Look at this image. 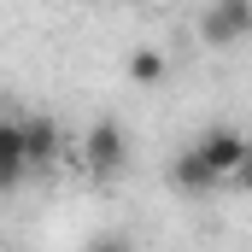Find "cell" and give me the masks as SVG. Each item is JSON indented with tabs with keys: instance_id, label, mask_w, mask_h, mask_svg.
<instances>
[{
	"instance_id": "obj_1",
	"label": "cell",
	"mask_w": 252,
	"mask_h": 252,
	"mask_svg": "<svg viewBox=\"0 0 252 252\" xmlns=\"http://www.w3.org/2000/svg\"><path fill=\"white\" fill-rule=\"evenodd\" d=\"M124 158H129V141H124V129L112 124V118H100V124L82 135V164H88L94 182H112L124 170Z\"/></svg>"
},
{
	"instance_id": "obj_2",
	"label": "cell",
	"mask_w": 252,
	"mask_h": 252,
	"mask_svg": "<svg viewBox=\"0 0 252 252\" xmlns=\"http://www.w3.org/2000/svg\"><path fill=\"white\" fill-rule=\"evenodd\" d=\"M193 147H199V158H205L223 182H235V176H241V164L252 158V141L241 135V129H229V124H211Z\"/></svg>"
},
{
	"instance_id": "obj_3",
	"label": "cell",
	"mask_w": 252,
	"mask_h": 252,
	"mask_svg": "<svg viewBox=\"0 0 252 252\" xmlns=\"http://www.w3.org/2000/svg\"><path fill=\"white\" fill-rule=\"evenodd\" d=\"M199 35L211 47H235L241 35H252V0H211L199 12Z\"/></svg>"
},
{
	"instance_id": "obj_4",
	"label": "cell",
	"mask_w": 252,
	"mask_h": 252,
	"mask_svg": "<svg viewBox=\"0 0 252 252\" xmlns=\"http://www.w3.org/2000/svg\"><path fill=\"white\" fill-rule=\"evenodd\" d=\"M170 182H176L182 193H217V188H223V176H217V170L199 158V147L176 153V164H170Z\"/></svg>"
},
{
	"instance_id": "obj_5",
	"label": "cell",
	"mask_w": 252,
	"mask_h": 252,
	"mask_svg": "<svg viewBox=\"0 0 252 252\" xmlns=\"http://www.w3.org/2000/svg\"><path fill=\"white\" fill-rule=\"evenodd\" d=\"M30 170V147H24V124H0V188H18Z\"/></svg>"
},
{
	"instance_id": "obj_6",
	"label": "cell",
	"mask_w": 252,
	"mask_h": 252,
	"mask_svg": "<svg viewBox=\"0 0 252 252\" xmlns=\"http://www.w3.org/2000/svg\"><path fill=\"white\" fill-rule=\"evenodd\" d=\"M24 147H30V164H47L59 153V124L53 118H30L24 124Z\"/></svg>"
},
{
	"instance_id": "obj_7",
	"label": "cell",
	"mask_w": 252,
	"mask_h": 252,
	"mask_svg": "<svg viewBox=\"0 0 252 252\" xmlns=\"http://www.w3.org/2000/svg\"><path fill=\"white\" fill-rule=\"evenodd\" d=\"M129 76H135L141 88L164 82V53H158V47H135V53H129Z\"/></svg>"
},
{
	"instance_id": "obj_8",
	"label": "cell",
	"mask_w": 252,
	"mask_h": 252,
	"mask_svg": "<svg viewBox=\"0 0 252 252\" xmlns=\"http://www.w3.org/2000/svg\"><path fill=\"white\" fill-rule=\"evenodd\" d=\"M229 188H235V193H247V199H252V158H247V164H241V176H235Z\"/></svg>"
},
{
	"instance_id": "obj_9",
	"label": "cell",
	"mask_w": 252,
	"mask_h": 252,
	"mask_svg": "<svg viewBox=\"0 0 252 252\" xmlns=\"http://www.w3.org/2000/svg\"><path fill=\"white\" fill-rule=\"evenodd\" d=\"M88 252H129V247H124V241H112V235H106V241H94Z\"/></svg>"
}]
</instances>
